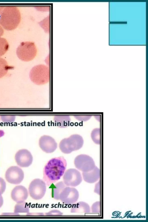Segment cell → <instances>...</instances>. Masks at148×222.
<instances>
[{
    "label": "cell",
    "mask_w": 148,
    "mask_h": 222,
    "mask_svg": "<svg viewBox=\"0 0 148 222\" xmlns=\"http://www.w3.org/2000/svg\"><path fill=\"white\" fill-rule=\"evenodd\" d=\"M66 160L62 157L53 158L46 164L43 169V180L49 186L60 179L66 169Z\"/></svg>",
    "instance_id": "cell-1"
},
{
    "label": "cell",
    "mask_w": 148,
    "mask_h": 222,
    "mask_svg": "<svg viewBox=\"0 0 148 222\" xmlns=\"http://www.w3.org/2000/svg\"><path fill=\"white\" fill-rule=\"evenodd\" d=\"M21 15L19 9L16 6H7L3 10L0 17V24L6 30L16 29L20 22Z\"/></svg>",
    "instance_id": "cell-2"
},
{
    "label": "cell",
    "mask_w": 148,
    "mask_h": 222,
    "mask_svg": "<svg viewBox=\"0 0 148 222\" xmlns=\"http://www.w3.org/2000/svg\"><path fill=\"white\" fill-rule=\"evenodd\" d=\"M29 77L31 81L35 84L38 85H44L50 81L49 69L44 64L36 65L30 70Z\"/></svg>",
    "instance_id": "cell-3"
},
{
    "label": "cell",
    "mask_w": 148,
    "mask_h": 222,
    "mask_svg": "<svg viewBox=\"0 0 148 222\" xmlns=\"http://www.w3.org/2000/svg\"><path fill=\"white\" fill-rule=\"evenodd\" d=\"M83 144L84 140L82 136L79 134H74L62 140L59 146L62 153L69 154L81 149Z\"/></svg>",
    "instance_id": "cell-4"
},
{
    "label": "cell",
    "mask_w": 148,
    "mask_h": 222,
    "mask_svg": "<svg viewBox=\"0 0 148 222\" xmlns=\"http://www.w3.org/2000/svg\"><path fill=\"white\" fill-rule=\"evenodd\" d=\"M37 53L36 46L32 42H21L16 50V54L18 58L25 62L33 60L36 56Z\"/></svg>",
    "instance_id": "cell-5"
},
{
    "label": "cell",
    "mask_w": 148,
    "mask_h": 222,
    "mask_svg": "<svg viewBox=\"0 0 148 222\" xmlns=\"http://www.w3.org/2000/svg\"><path fill=\"white\" fill-rule=\"evenodd\" d=\"M46 190V185L43 180L35 179L30 183L28 188L29 192L33 199L38 200L45 195Z\"/></svg>",
    "instance_id": "cell-6"
},
{
    "label": "cell",
    "mask_w": 148,
    "mask_h": 222,
    "mask_svg": "<svg viewBox=\"0 0 148 222\" xmlns=\"http://www.w3.org/2000/svg\"><path fill=\"white\" fill-rule=\"evenodd\" d=\"M74 164L78 170L82 172H86L93 169L96 166L93 159L86 154H80L77 156L74 160Z\"/></svg>",
    "instance_id": "cell-7"
},
{
    "label": "cell",
    "mask_w": 148,
    "mask_h": 222,
    "mask_svg": "<svg viewBox=\"0 0 148 222\" xmlns=\"http://www.w3.org/2000/svg\"><path fill=\"white\" fill-rule=\"evenodd\" d=\"M63 182L68 186L75 187L82 181L80 173L75 169H70L65 172L63 177Z\"/></svg>",
    "instance_id": "cell-8"
},
{
    "label": "cell",
    "mask_w": 148,
    "mask_h": 222,
    "mask_svg": "<svg viewBox=\"0 0 148 222\" xmlns=\"http://www.w3.org/2000/svg\"><path fill=\"white\" fill-rule=\"evenodd\" d=\"M5 177L9 183L13 184H18L23 180L24 173L22 169L16 166L10 167L6 170Z\"/></svg>",
    "instance_id": "cell-9"
},
{
    "label": "cell",
    "mask_w": 148,
    "mask_h": 222,
    "mask_svg": "<svg viewBox=\"0 0 148 222\" xmlns=\"http://www.w3.org/2000/svg\"><path fill=\"white\" fill-rule=\"evenodd\" d=\"M79 196V192L75 188L66 186L60 193L59 199L65 204H73L77 201Z\"/></svg>",
    "instance_id": "cell-10"
},
{
    "label": "cell",
    "mask_w": 148,
    "mask_h": 222,
    "mask_svg": "<svg viewBox=\"0 0 148 222\" xmlns=\"http://www.w3.org/2000/svg\"><path fill=\"white\" fill-rule=\"evenodd\" d=\"M15 160L18 165L22 167H27L32 164L33 158L28 150L22 149L18 150L15 156Z\"/></svg>",
    "instance_id": "cell-11"
},
{
    "label": "cell",
    "mask_w": 148,
    "mask_h": 222,
    "mask_svg": "<svg viewBox=\"0 0 148 222\" xmlns=\"http://www.w3.org/2000/svg\"><path fill=\"white\" fill-rule=\"evenodd\" d=\"M39 144L41 149L47 153L53 152L57 147V144L55 139L48 135L42 136L39 139Z\"/></svg>",
    "instance_id": "cell-12"
},
{
    "label": "cell",
    "mask_w": 148,
    "mask_h": 222,
    "mask_svg": "<svg viewBox=\"0 0 148 222\" xmlns=\"http://www.w3.org/2000/svg\"><path fill=\"white\" fill-rule=\"evenodd\" d=\"M28 196L26 188L22 185L15 186L12 190L11 196L12 199L17 203L24 201Z\"/></svg>",
    "instance_id": "cell-13"
},
{
    "label": "cell",
    "mask_w": 148,
    "mask_h": 222,
    "mask_svg": "<svg viewBox=\"0 0 148 222\" xmlns=\"http://www.w3.org/2000/svg\"><path fill=\"white\" fill-rule=\"evenodd\" d=\"M84 180L89 183H93L97 182L100 176V171L97 166L92 170L86 172H82Z\"/></svg>",
    "instance_id": "cell-14"
},
{
    "label": "cell",
    "mask_w": 148,
    "mask_h": 222,
    "mask_svg": "<svg viewBox=\"0 0 148 222\" xmlns=\"http://www.w3.org/2000/svg\"><path fill=\"white\" fill-rule=\"evenodd\" d=\"M91 209L89 205L86 203L79 202L73 205L71 210V212L74 213H89Z\"/></svg>",
    "instance_id": "cell-15"
},
{
    "label": "cell",
    "mask_w": 148,
    "mask_h": 222,
    "mask_svg": "<svg viewBox=\"0 0 148 222\" xmlns=\"http://www.w3.org/2000/svg\"><path fill=\"white\" fill-rule=\"evenodd\" d=\"M66 186L62 181L60 182L56 183L52 189V197L57 200H60L59 196L60 193L63 189Z\"/></svg>",
    "instance_id": "cell-16"
},
{
    "label": "cell",
    "mask_w": 148,
    "mask_h": 222,
    "mask_svg": "<svg viewBox=\"0 0 148 222\" xmlns=\"http://www.w3.org/2000/svg\"><path fill=\"white\" fill-rule=\"evenodd\" d=\"M14 212L16 214L19 213H28L29 209L27 203L25 201L17 203L14 206Z\"/></svg>",
    "instance_id": "cell-17"
},
{
    "label": "cell",
    "mask_w": 148,
    "mask_h": 222,
    "mask_svg": "<svg viewBox=\"0 0 148 222\" xmlns=\"http://www.w3.org/2000/svg\"><path fill=\"white\" fill-rule=\"evenodd\" d=\"M11 67L8 65L5 59L0 58V78L5 75Z\"/></svg>",
    "instance_id": "cell-18"
},
{
    "label": "cell",
    "mask_w": 148,
    "mask_h": 222,
    "mask_svg": "<svg viewBox=\"0 0 148 222\" xmlns=\"http://www.w3.org/2000/svg\"><path fill=\"white\" fill-rule=\"evenodd\" d=\"M91 136L93 141L96 144L101 143V130L99 128L94 129L92 132Z\"/></svg>",
    "instance_id": "cell-19"
},
{
    "label": "cell",
    "mask_w": 148,
    "mask_h": 222,
    "mask_svg": "<svg viewBox=\"0 0 148 222\" xmlns=\"http://www.w3.org/2000/svg\"><path fill=\"white\" fill-rule=\"evenodd\" d=\"M9 45L5 38L0 37V57L4 55L9 48Z\"/></svg>",
    "instance_id": "cell-20"
},
{
    "label": "cell",
    "mask_w": 148,
    "mask_h": 222,
    "mask_svg": "<svg viewBox=\"0 0 148 222\" xmlns=\"http://www.w3.org/2000/svg\"><path fill=\"white\" fill-rule=\"evenodd\" d=\"M101 202L96 201L93 204L91 207V212L93 213H99L101 212Z\"/></svg>",
    "instance_id": "cell-21"
},
{
    "label": "cell",
    "mask_w": 148,
    "mask_h": 222,
    "mask_svg": "<svg viewBox=\"0 0 148 222\" xmlns=\"http://www.w3.org/2000/svg\"><path fill=\"white\" fill-rule=\"evenodd\" d=\"M62 214V213L57 210H52L45 213V215L47 216H61Z\"/></svg>",
    "instance_id": "cell-22"
},
{
    "label": "cell",
    "mask_w": 148,
    "mask_h": 222,
    "mask_svg": "<svg viewBox=\"0 0 148 222\" xmlns=\"http://www.w3.org/2000/svg\"><path fill=\"white\" fill-rule=\"evenodd\" d=\"M2 121L5 123H11L14 121L15 117L11 116H1Z\"/></svg>",
    "instance_id": "cell-23"
},
{
    "label": "cell",
    "mask_w": 148,
    "mask_h": 222,
    "mask_svg": "<svg viewBox=\"0 0 148 222\" xmlns=\"http://www.w3.org/2000/svg\"><path fill=\"white\" fill-rule=\"evenodd\" d=\"M94 192L99 195H100L101 193V183L100 181H99L96 184Z\"/></svg>",
    "instance_id": "cell-24"
},
{
    "label": "cell",
    "mask_w": 148,
    "mask_h": 222,
    "mask_svg": "<svg viewBox=\"0 0 148 222\" xmlns=\"http://www.w3.org/2000/svg\"><path fill=\"white\" fill-rule=\"evenodd\" d=\"M4 33V30L0 24V37L2 36Z\"/></svg>",
    "instance_id": "cell-25"
},
{
    "label": "cell",
    "mask_w": 148,
    "mask_h": 222,
    "mask_svg": "<svg viewBox=\"0 0 148 222\" xmlns=\"http://www.w3.org/2000/svg\"><path fill=\"white\" fill-rule=\"evenodd\" d=\"M5 6H0V15L1 14V13Z\"/></svg>",
    "instance_id": "cell-26"
}]
</instances>
